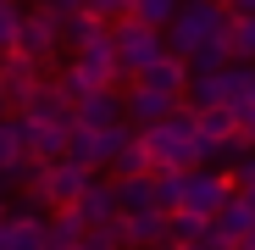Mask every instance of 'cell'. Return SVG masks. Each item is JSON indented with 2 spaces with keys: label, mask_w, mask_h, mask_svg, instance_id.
<instances>
[{
  "label": "cell",
  "mask_w": 255,
  "mask_h": 250,
  "mask_svg": "<svg viewBox=\"0 0 255 250\" xmlns=\"http://www.w3.org/2000/svg\"><path fill=\"white\" fill-rule=\"evenodd\" d=\"M56 89H61V95H67L72 106H78V100H89V95H95V89H89V78H83V72H78L72 61H67V67L56 72Z\"/></svg>",
  "instance_id": "31"
},
{
  "label": "cell",
  "mask_w": 255,
  "mask_h": 250,
  "mask_svg": "<svg viewBox=\"0 0 255 250\" xmlns=\"http://www.w3.org/2000/svg\"><path fill=\"white\" fill-rule=\"evenodd\" d=\"M211 223H217V228H222V234H228L233 245H244V239H255V200L233 189V195H228V206H222V212L211 217Z\"/></svg>",
  "instance_id": "17"
},
{
  "label": "cell",
  "mask_w": 255,
  "mask_h": 250,
  "mask_svg": "<svg viewBox=\"0 0 255 250\" xmlns=\"http://www.w3.org/2000/svg\"><path fill=\"white\" fill-rule=\"evenodd\" d=\"M0 117H11V106H6V89H0Z\"/></svg>",
  "instance_id": "38"
},
{
  "label": "cell",
  "mask_w": 255,
  "mask_h": 250,
  "mask_svg": "<svg viewBox=\"0 0 255 250\" xmlns=\"http://www.w3.org/2000/svg\"><path fill=\"white\" fill-rule=\"evenodd\" d=\"M117 122H128L117 89H95L89 100H78V128H117Z\"/></svg>",
  "instance_id": "16"
},
{
  "label": "cell",
  "mask_w": 255,
  "mask_h": 250,
  "mask_svg": "<svg viewBox=\"0 0 255 250\" xmlns=\"http://www.w3.org/2000/svg\"><path fill=\"white\" fill-rule=\"evenodd\" d=\"M222 67H233V45L228 39H211V45H200L189 56V72H222Z\"/></svg>",
  "instance_id": "27"
},
{
  "label": "cell",
  "mask_w": 255,
  "mask_h": 250,
  "mask_svg": "<svg viewBox=\"0 0 255 250\" xmlns=\"http://www.w3.org/2000/svg\"><path fill=\"white\" fill-rule=\"evenodd\" d=\"M217 6H222V0H217Z\"/></svg>",
  "instance_id": "42"
},
{
  "label": "cell",
  "mask_w": 255,
  "mask_h": 250,
  "mask_svg": "<svg viewBox=\"0 0 255 250\" xmlns=\"http://www.w3.org/2000/svg\"><path fill=\"white\" fill-rule=\"evenodd\" d=\"M239 128H244V139L255 145V106H239Z\"/></svg>",
  "instance_id": "34"
},
{
  "label": "cell",
  "mask_w": 255,
  "mask_h": 250,
  "mask_svg": "<svg viewBox=\"0 0 255 250\" xmlns=\"http://www.w3.org/2000/svg\"><path fill=\"white\" fill-rule=\"evenodd\" d=\"M0 223H6V212H0Z\"/></svg>",
  "instance_id": "41"
},
{
  "label": "cell",
  "mask_w": 255,
  "mask_h": 250,
  "mask_svg": "<svg viewBox=\"0 0 255 250\" xmlns=\"http://www.w3.org/2000/svg\"><path fill=\"white\" fill-rule=\"evenodd\" d=\"M33 6H50L56 17H67V11H78V6H83V0H33Z\"/></svg>",
  "instance_id": "35"
},
{
  "label": "cell",
  "mask_w": 255,
  "mask_h": 250,
  "mask_svg": "<svg viewBox=\"0 0 255 250\" xmlns=\"http://www.w3.org/2000/svg\"><path fill=\"white\" fill-rule=\"evenodd\" d=\"M72 212L83 217V223H89V228H106V223H117L122 217V206H117V184H89V189H83V200L72 206Z\"/></svg>",
  "instance_id": "15"
},
{
  "label": "cell",
  "mask_w": 255,
  "mask_h": 250,
  "mask_svg": "<svg viewBox=\"0 0 255 250\" xmlns=\"http://www.w3.org/2000/svg\"><path fill=\"white\" fill-rule=\"evenodd\" d=\"M89 184H95V173H89V167H78V161H67V156H61V161H45V167H39V178H33V189L50 200V212L78 206Z\"/></svg>",
  "instance_id": "4"
},
{
  "label": "cell",
  "mask_w": 255,
  "mask_h": 250,
  "mask_svg": "<svg viewBox=\"0 0 255 250\" xmlns=\"http://www.w3.org/2000/svg\"><path fill=\"white\" fill-rule=\"evenodd\" d=\"M17 117H33V122H56V128H78V106L56 89V78H45V83H39V89H33V100L17 111Z\"/></svg>",
  "instance_id": "9"
},
{
  "label": "cell",
  "mask_w": 255,
  "mask_h": 250,
  "mask_svg": "<svg viewBox=\"0 0 255 250\" xmlns=\"http://www.w3.org/2000/svg\"><path fill=\"white\" fill-rule=\"evenodd\" d=\"M28 150H22V134H17V117H0V173L17 167Z\"/></svg>",
  "instance_id": "30"
},
{
  "label": "cell",
  "mask_w": 255,
  "mask_h": 250,
  "mask_svg": "<svg viewBox=\"0 0 255 250\" xmlns=\"http://www.w3.org/2000/svg\"><path fill=\"white\" fill-rule=\"evenodd\" d=\"M244 106H255V89H250V100H244Z\"/></svg>",
  "instance_id": "40"
},
{
  "label": "cell",
  "mask_w": 255,
  "mask_h": 250,
  "mask_svg": "<svg viewBox=\"0 0 255 250\" xmlns=\"http://www.w3.org/2000/svg\"><path fill=\"white\" fill-rule=\"evenodd\" d=\"M111 173L117 178H133V173H155V161H150V150H144V139L133 134L122 150H117V161H111Z\"/></svg>",
  "instance_id": "25"
},
{
  "label": "cell",
  "mask_w": 255,
  "mask_h": 250,
  "mask_svg": "<svg viewBox=\"0 0 255 250\" xmlns=\"http://www.w3.org/2000/svg\"><path fill=\"white\" fill-rule=\"evenodd\" d=\"M222 6H228L233 17H255V0H222Z\"/></svg>",
  "instance_id": "36"
},
{
  "label": "cell",
  "mask_w": 255,
  "mask_h": 250,
  "mask_svg": "<svg viewBox=\"0 0 255 250\" xmlns=\"http://www.w3.org/2000/svg\"><path fill=\"white\" fill-rule=\"evenodd\" d=\"M83 11L100 17V22H122L128 17V0H83Z\"/></svg>",
  "instance_id": "32"
},
{
  "label": "cell",
  "mask_w": 255,
  "mask_h": 250,
  "mask_svg": "<svg viewBox=\"0 0 255 250\" xmlns=\"http://www.w3.org/2000/svg\"><path fill=\"white\" fill-rule=\"evenodd\" d=\"M117 206H122V217H139V212H161V206H155V173H133V178H117Z\"/></svg>",
  "instance_id": "18"
},
{
  "label": "cell",
  "mask_w": 255,
  "mask_h": 250,
  "mask_svg": "<svg viewBox=\"0 0 255 250\" xmlns=\"http://www.w3.org/2000/svg\"><path fill=\"white\" fill-rule=\"evenodd\" d=\"M128 223V250H161L172 245L166 239V212H139V217H122Z\"/></svg>",
  "instance_id": "19"
},
{
  "label": "cell",
  "mask_w": 255,
  "mask_h": 250,
  "mask_svg": "<svg viewBox=\"0 0 255 250\" xmlns=\"http://www.w3.org/2000/svg\"><path fill=\"white\" fill-rule=\"evenodd\" d=\"M150 161H155V173L161 167H172V173H194L200 167V111L178 106L166 122H155V128H139Z\"/></svg>",
  "instance_id": "1"
},
{
  "label": "cell",
  "mask_w": 255,
  "mask_h": 250,
  "mask_svg": "<svg viewBox=\"0 0 255 250\" xmlns=\"http://www.w3.org/2000/svg\"><path fill=\"white\" fill-rule=\"evenodd\" d=\"M22 0H0V56L6 50H17V28H22Z\"/></svg>",
  "instance_id": "28"
},
{
  "label": "cell",
  "mask_w": 255,
  "mask_h": 250,
  "mask_svg": "<svg viewBox=\"0 0 255 250\" xmlns=\"http://www.w3.org/2000/svg\"><path fill=\"white\" fill-rule=\"evenodd\" d=\"M100 33H111V22H100V17H89V11H83V6L61 17V39H67L72 50H78V45H95Z\"/></svg>",
  "instance_id": "21"
},
{
  "label": "cell",
  "mask_w": 255,
  "mask_h": 250,
  "mask_svg": "<svg viewBox=\"0 0 255 250\" xmlns=\"http://www.w3.org/2000/svg\"><path fill=\"white\" fill-rule=\"evenodd\" d=\"M67 161H78V167H89V173H100V167H106L100 128H72V139H67Z\"/></svg>",
  "instance_id": "20"
},
{
  "label": "cell",
  "mask_w": 255,
  "mask_h": 250,
  "mask_svg": "<svg viewBox=\"0 0 255 250\" xmlns=\"http://www.w3.org/2000/svg\"><path fill=\"white\" fill-rule=\"evenodd\" d=\"M0 250H45V212L17 206V212L0 223Z\"/></svg>",
  "instance_id": "12"
},
{
  "label": "cell",
  "mask_w": 255,
  "mask_h": 250,
  "mask_svg": "<svg viewBox=\"0 0 255 250\" xmlns=\"http://www.w3.org/2000/svg\"><path fill=\"white\" fill-rule=\"evenodd\" d=\"M83 239H89V223H83L72 206H61V212L45 217V250H83Z\"/></svg>",
  "instance_id": "14"
},
{
  "label": "cell",
  "mask_w": 255,
  "mask_h": 250,
  "mask_svg": "<svg viewBox=\"0 0 255 250\" xmlns=\"http://www.w3.org/2000/svg\"><path fill=\"white\" fill-rule=\"evenodd\" d=\"M122 111H128V122H133V128H155V122H166V117L178 111V100H166V95L144 89V83H128Z\"/></svg>",
  "instance_id": "11"
},
{
  "label": "cell",
  "mask_w": 255,
  "mask_h": 250,
  "mask_svg": "<svg viewBox=\"0 0 255 250\" xmlns=\"http://www.w3.org/2000/svg\"><path fill=\"white\" fill-rule=\"evenodd\" d=\"M183 189H189V173H172V167H161V173H155V206H161L166 217L183 212Z\"/></svg>",
  "instance_id": "22"
},
{
  "label": "cell",
  "mask_w": 255,
  "mask_h": 250,
  "mask_svg": "<svg viewBox=\"0 0 255 250\" xmlns=\"http://www.w3.org/2000/svg\"><path fill=\"white\" fill-rule=\"evenodd\" d=\"M161 250H205V245H161Z\"/></svg>",
  "instance_id": "37"
},
{
  "label": "cell",
  "mask_w": 255,
  "mask_h": 250,
  "mask_svg": "<svg viewBox=\"0 0 255 250\" xmlns=\"http://www.w3.org/2000/svg\"><path fill=\"white\" fill-rule=\"evenodd\" d=\"M139 83L183 106V89H189V61H183V56H161V61H155V67H150V72H144Z\"/></svg>",
  "instance_id": "13"
},
{
  "label": "cell",
  "mask_w": 255,
  "mask_h": 250,
  "mask_svg": "<svg viewBox=\"0 0 255 250\" xmlns=\"http://www.w3.org/2000/svg\"><path fill=\"white\" fill-rule=\"evenodd\" d=\"M233 189H239V195H250V200H255V156H250V161H239V167H233Z\"/></svg>",
  "instance_id": "33"
},
{
  "label": "cell",
  "mask_w": 255,
  "mask_h": 250,
  "mask_svg": "<svg viewBox=\"0 0 255 250\" xmlns=\"http://www.w3.org/2000/svg\"><path fill=\"white\" fill-rule=\"evenodd\" d=\"M45 83V67H39L33 56H22V50H6L0 56V89H6V106H11V117L33 100V89Z\"/></svg>",
  "instance_id": "7"
},
{
  "label": "cell",
  "mask_w": 255,
  "mask_h": 250,
  "mask_svg": "<svg viewBox=\"0 0 255 250\" xmlns=\"http://www.w3.org/2000/svg\"><path fill=\"white\" fill-rule=\"evenodd\" d=\"M228 33H233V11H228V6H217V0H183L178 17L166 22V50L189 61L200 45L228 39Z\"/></svg>",
  "instance_id": "2"
},
{
  "label": "cell",
  "mask_w": 255,
  "mask_h": 250,
  "mask_svg": "<svg viewBox=\"0 0 255 250\" xmlns=\"http://www.w3.org/2000/svg\"><path fill=\"white\" fill-rule=\"evenodd\" d=\"M72 67L89 78V89H111V83L122 78V61H117V45H111V33H100L95 45H78L72 50Z\"/></svg>",
  "instance_id": "8"
},
{
  "label": "cell",
  "mask_w": 255,
  "mask_h": 250,
  "mask_svg": "<svg viewBox=\"0 0 255 250\" xmlns=\"http://www.w3.org/2000/svg\"><path fill=\"white\" fill-rule=\"evenodd\" d=\"M61 45H67V39H61V17H56L50 6L22 11V28H17V50H22V56H33L39 67H50Z\"/></svg>",
  "instance_id": "5"
},
{
  "label": "cell",
  "mask_w": 255,
  "mask_h": 250,
  "mask_svg": "<svg viewBox=\"0 0 255 250\" xmlns=\"http://www.w3.org/2000/svg\"><path fill=\"white\" fill-rule=\"evenodd\" d=\"M228 45H233V61H250L255 67V17H233Z\"/></svg>",
  "instance_id": "29"
},
{
  "label": "cell",
  "mask_w": 255,
  "mask_h": 250,
  "mask_svg": "<svg viewBox=\"0 0 255 250\" xmlns=\"http://www.w3.org/2000/svg\"><path fill=\"white\" fill-rule=\"evenodd\" d=\"M233 134H239V111H228V106L200 111V145H222V139H233Z\"/></svg>",
  "instance_id": "24"
},
{
  "label": "cell",
  "mask_w": 255,
  "mask_h": 250,
  "mask_svg": "<svg viewBox=\"0 0 255 250\" xmlns=\"http://www.w3.org/2000/svg\"><path fill=\"white\" fill-rule=\"evenodd\" d=\"M211 234V217H194V212H172L166 217V239L172 245H205Z\"/></svg>",
  "instance_id": "23"
},
{
  "label": "cell",
  "mask_w": 255,
  "mask_h": 250,
  "mask_svg": "<svg viewBox=\"0 0 255 250\" xmlns=\"http://www.w3.org/2000/svg\"><path fill=\"white\" fill-rule=\"evenodd\" d=\"M233 195V173H217V167H194L189 173V189H183V212L194 217H217Z\"/></svg>",
  "instance_id": "6"
},
{
  "label": "cell",
  "mask_w": 255,
  "mask_h": 250,
  "mask_svg": "<svg viewBox=\"0 0 255 250\" xmlns=\"http://www.w3.org/2000/svg\"><path fill=\"white\" fill-rule=\"evenodd\" d=\"M178 6L183 0H128V17H139V22H150V28L166 33V22L178 17Z\"/></svg>",
  "instance_id": "26"
},
{
  "label": "cell",
  "mask_w": 255,
  "mask_h": 250,
  "mask_svg": "<svg viewBox=\"0 0 255 250\" xmlns=\"http://www.w3.org/2000/svg\"><path fill=\"white\" fill-rule=\"evenodd\" d=\"M17 134H22V150L39 156V161H61V156H67V139H72V128L33 122V117H17Z\"/></svg>",
  "instance_id": "10"
},
{
  "label": "cell",
  "mask_w": 255,
  "mask_h": 250,
  "mask_svg": "<svg viewBox=\"0 0 255 250\" xmlns=\"http://www.w3.org/2000/svg\"><path fill=\"white\" fill-rule=\"evenodd\" d=\"M111 45H117V61H122V78L128 83H139L161 56H172V50H166V33L150 28V22H139V17L111 22Z\"/></svg>",
  "instance_id": "3"
},
{
  "label": "cell",
  "mask_w": 255,
  "mask_h": 250,
  "mask_svg": "<svg viewBox=\"0 0 255 250\" xmlns=\"http://www.w3.org/2000/svg\"><path fill=\"white\" fill-rule=\"evenodd\" d=\"M239 250H255V239H244V245H239Z\"/></svg>",
  "instance_id": "39"
}]
</instances>
